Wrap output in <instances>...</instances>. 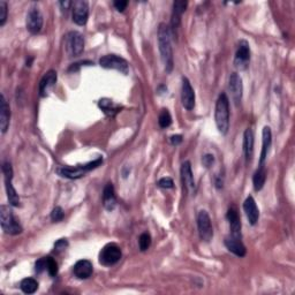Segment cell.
Wrapping results in <instances>:
<instances>
[{"label":"cell","mask_w":295,"mask_h":295,"mask_svg":"<svg viewBox=\"0 0 295 295\" xmlns=\"http://www.w3.org/2000/svg\"><path fill=\"white\" fill-rule=\"evenodd\" d=\"M181 102L188 111H192L195 107V91L189 80L185 77L182 78V86H181Z\"/></svg>","instance_id":"obj_12"},{"label":"cell","mask_w":295,"mask_h":295,"mask_svg":"<svg viewBox=\"0 0 295 295\" xmlns=\"http://www.w3.org/2000/svg\"><path fill=\"white\" fill-rule=\"evenodd\" d=\"M92 271H94V267H92L90 261L88 260L78 261L73 268L74 276L79 279H88V278L91 277Z\"/></svg>","instance_id":"obj_20"},{"label":"cell","mask_w":295,"mask_h":295,"mask_svg":"<svg viewBox=\"0 0 295 295\" xmlns=\"http://www.w3.org/2000/svg\"><path fill=\"white\" fill-rule=\"evenodd\" d=\"M43 22L44 20L41 11L37 7H31L27 14V30L32 35H36L43 28Z\"/></svg>","instance_id":"obj_11"},{"label":"cell","mask_w":295,"mask_h":295,"mask_svg":"<svg viewBox=\"0 0 295 295\" xmlns=\"http://www.w3.org/2000/svg\"><path fill=\"white\" fill-rule=\"evenodd\" d=\"M214 183H216V187L218 189H220V188H223V183H224V181H223V179L220 178V176H217L216 181H214Z\"/></svg>","instance_id":"obj_41"},{"label":"cell","mask_w":295,"mask_h":295,"mask_svg":"<svg viewBox=\"0 0 295 295\" xmlns=\"http://www.w3.org/2000/svg\"><path fill=\"white\" fill-rule=\"evenodd\" d=\"M113 5H115L116 10L118 12H124L128 5V2H125V0H118V2L113 3Z\"/></svg>","instance_id":"obj_38"},{"label":"cell","mask_w":295,"mask_h":295,"mask_svg":"<svg viewBox=\"0 0 295 295\" xmlns=\"http://www.w3.org/2000/svg\"><path fill=\"white\" fill-rule=\"evenodd\" d=\"M11 119V108L8 105L5 96L2 95V102H0V129L2 133L5 134L10 127Z\"/></svg>","instance_id":"obj_23"},{"label":"cell","mask_w":295,"mask_h":295,"mask_svg":"<svg viewBox=\"0 0 295 295\" xmlns=\"http://www.w3.org/2000/svg\"><path fill=\"white\" fill-rule=\"evenodd\" d=\"M250 61V46L248 44L247 41H240L237 52H235L234 58V65L237 68L244 70L249 66Z\"/></svg>","instance_id":"obj_10"},{"label":"cell","mask_w":295,"mask_h":295,"mask_svg":"<svg viewBox=\"0 0 295 295\" xmlns=\"http://www.w3.org/2000/svg\"><path fill=\"white\" fill-rule=\"evenodd\" d=\"M70 6H73V3L68 2V0H65V2H60V7L64 12H67L70 8Z\"/></svg>","instance_id":"obj_40"},{"label":"cell","mask_w":295,"mask_h":295,"mask_svg":"<svg viewBox=\"0 0 295 295\" xmlns=\"http://www.w3.org/2000/svg\"><path fill=\"white\" fill-rule=\"evenodd\" d=\"M180 172H181V180H182L185 188H186L188 192L195 191V180H194L191 162H188V161L183 162L182 165H181Z\"/></svg>","instance_id":"obj_21"},{"label":"cell","mask_w":295,"mask_h":295,"mask_svg":"<svg viewBox=\"0 0 295 295\" xmlns=\"http://www.w3.org/2000/svg\"><path fill=\"white\" fill-rule=\"evenodd\" d=\"M67 247H68V241H67L66 239H60L54 243V251L59 254V252L65 251L67 249Z\"/></svg>","instance_id":"obj_34"},{"label":"cell","mask_w":295,"mask_h":295,"mask_svg":"<svg viewBox=\"0 0 295 295\" xmlns=\"http://www.w3.org/2000/svg\"><path fill=\"white\" fill-rule=\"evenodd\" d=\"M2 170L4 173V179H5L7 199L10 201V204L13 206H19L21 202L19 194L13 187V183H12V180H13V167H12V164L10 162H5L3 164Z\"/></svg>","instance_id":"obj_5"},{"label":"cell","mask_w":295,"mask_h":295,"mask_svg":"<svg viewBox=\"0 0 295 295\" xmlns=\"http://www.w3.org/2000/svg\"><path fill=\"white\" fill-rule=\"evenodd\" d=\"M172 32L171 28L166 23H161L158 28V45L159 52L164 64L166 73H171L173 70L174 61H173V49H172L171 42Z\"/></svg>","instance_id":"obj_1"},{"label":"cell","mask_w":295,"mask_h":295,"mask_svg":"<svg viewBox=\"0 0 295 295\" xmlns=\"http://www.w3.org/2000/svg\"><path fill=\"white\" fill-rule=\"evenodd\" d=\"M66 49L70 57L81 56L84 51V39L79 31H69L66 35Z\"/></svg>","instance_id":"obj_9"},{"label":"cell","mask_w":295,"mask_h":295,"mask_svg":"<svg viewBox=\"0 0 295 295\" xmlns=\"http://www.w3.org/2000/svg\"><path fill=\"white\" fill-rule=\"evenodd\" d=\"M225 246L232 254H234L238 257H244L247 254V249L244 247V244L241 241V238L234 237V235H229L225 238Z\"/></svg>","instance_id":"obj_16"},{"label":"cell","mask_w":295,"mask_h":295,"mask_svg":"<svg viewBox=\"0 0 295 295\" xmlns=\"http://www.w3.org/2000/svg\"><path fill=\"white\" fill-rule=\"evenodd\" d=\"M45 262H46V271L49 272V275L51 277H56L58 275V263L56 262V260L51 256H46Z\"/></svg>","instance_id":"obj_30"},{"label":"cell","mask_w":295,"mask_h":295,"mask_svg":"<svg viewBox=\"0 0 295 295\" xmlns=\"http://www.w3.org/2000/svg\"><path fill=\"white\" fill-rule=\"evenodd\" d=\"M214 121L219 133L226 135L230 129V99L225 92L219 95L216 108H214Z\"/></svg>","instance_id":"obj_2"},{"label":"cell","mask_w":295,"mask_h":295,"mask_svg":"<svg viewBox=\"0 0 295 295\" xmlns=\"http://www.w3.org/2000/svg\"><path fill=\"white\" fill-rule=\"evenodd\" d=\"M188 6V3L185 2V0H176L173 3V10H172V15H171V29L172 30H176L180 27L181 23V18H182V14L186 11V8Z\"/></svg>","instance_id":"obj_18"},{"label":"cell","mask_w":295,"mask_h":295,"mask_svg":"<svg viewBox=\"0 0 295 295\" xmlns=\"http://www.w3.org/2000/svg\"><path fill=\"white\" fill-rule=\"evenodd\" d=\"M65 217V212H64V210H62L60 206H56L52 210V212H51V219L54 222V223H58V222H60L64 219Z\"/></svg>","instance_id":"obj_33"},{"label":"cell","mask_w":295,"mask_h":295,"mask_svg":"<svg viewBox=\"0 0 295 295\" xmlns=\"http://www.w3.org/2000/svg\"><path fill=\"white\" fill-rule=\"evenodd\" d=\"M102 164H103V157H98L97 159H95V161L84 164V165H78L74 167L60 166L57 168V173L60 176H62V178L80 179L86 175L88 172L95 170V168L100 166Z\"/></svg>","instance_id":"obj_3"},{"label":"cell","mask_w":295,"mask_h":295,"mask_svg":"<svg viewBox=\"0 0 295 295\" xmlns=\"http://www.w3.org/2000/svg\"><path fill=\"white\" fill-rule=\"evenodd\" d=\"M265 181H267V171H265V167L259 166L254 176H252V183H254V189L256 192L262 191Z\"/></svg>","instance_id":"obj_27"},{"label":"cell","mask_w":295,"mask_h":295,"mask_svg":"<svg viewBox=\"0 0 295 295\" xmlns=\"http://www.w3.org/2000/svg\"><path fill=\"white\" fill-rule=\"evenodd\" d=\"M20 288L23 293L26 294H33L39 289V282L33 278H26L20 282Z\"/></svg>","instance_id":"obj_28"},{"label":"cell","mask_w":295,"mask_h":295,"mask_svg":"<svg viewBox=\"0 0 295 295\" xmlns=\"http://www.w3.org/2000/svg\"><path fill=\"white\" fill-rule=\"evenodd\" d=\"M98 106L99 108L102 109V111L106 115L107 117H116L118 113L120 112V109L122 108V106H120L119 104H116L113 100L108 99V98H103L100 99L98 102Z\"/></svg>","instance_id":"obj_26"},{"label":"cell","mask_w":295,"mask_h":295,"mask_svg":"<svg viewBox=\"0 0 295 295\" xmlns=\"http://www.w3.org/2000/svg\"><path fill=\"white\" fill-rule=\"evenodd\" d=\"M254 133L250 128H247L246 132L243 134V153L244 157H246L247 163L251 162L252 156H254Z\"/></svg>","instance_id":"obj_25"},{"label":"cell","mask_w":295,"mask_h":295,"mask_svg":"<svg viewBox=\"0 0 295 295\" xmlns=\"http://www.w3.org/2000/svg\"><path fill=\"white\" fill-rule=\"evenodd\" d=\"M158 124L162 128L170 127L172 124V117H171V113L168 112V109H165V108L162 109V112L159 113V117H158Z\"/></svg>","instance_id":"obj_29"},{"label":"cell","mask_w":295,"mask_h":295,"mask_svg":"<svg viewBox=\"0 0 295 295\" xmlns=\"http://www.w3.org/2000/svg\"><path fill=\"white\" fill-rule=\"evenodd\" d=\"M197 229L202 241L210 242L213 238V229L211 224V218L209 213L202 210L197 214Z\"/></svg>","instance_id":"obj_8"},{"label":"cell","mask_w":295,"mask_h":295,"mask_svg":"<svg viewBox=\"0 0 295 295\" xmlns=\"http://www.w3.org/2000/svg\"><path fill=\"white\" fill-rule=\"evenodd\" d=\"M58 80V75L56 70H49L44 74V77L42 78L40 82V95L41 97H48L50 91L53 89V87L56 86Z\"/></svg>","instance_id":"obj_15"},{"label":"cell","mask_w":295,"mask_h":295,"mask_svg":"<svg viewBox=\"0 0 295 295\" xmlns=\"http://www.w3.org/2000/svg\"><path fill=\"white\" fill-rule=\"evenodd\" d=\"M262 151H261V157H260V166H264L265 161H267L270 148H271L272 144V133H271V128L265 126L263 128V133H262Z\"/></svg>","instance_id":"obj_22"},{"label":"cell","mask_w":295,"mask_h":295,"mask_svg":"<svg viewBox=\"0 0 295 295\" xmlns=\"http://www.w3.org/2000/svg\"><path fill=\"white\" fill-rule=\"evenodd\" d=\"M122 257L120 247L116 243H107L99 252V263L104 267H112L117 264Z\"/></svg>","instance_id":"obj_7"},{"label":"cell","mask_w":295,"mask_h":295,"mask_svg":"<svg viewBox=\"0 0 295 295\" xmlns=\"http://www.w3.org/2000/svg\"><path fill=\"white\" fill-rule=\"evenodd\" d=\"M243 210L246 213L248 222L250 225H256L260 219V210L257 208V204L252 196H248L243 203Z\"/></svg>","instance_id":"obj_19"},{"label":"cell","mask_w":295,"mask_h":295,"mask_svg":"<svg viewBox=\"0 0 295 295\" xmlns=\"http://www.w3.org/2000/svg\"><path fill=\"white\" fill-rule=\"evenodd\" d=\"M170 141L173 145H179L180 143L182 142V136H181V135H173V136H171Z\"/></svg>","instance_id":"obj_39"},{"label":"cell","mask_w":295,"mask_h":295,"mask_svg":"<svg viewBox=\"0 0 295 295\" xmlns=\"http://www.w3.org/2000/svg\"><path fill=\"white\" fill-rule=\"evenodd\" d=\"M103 205L107 211H113L117 205V197L115 187L112 182H107L106 186L104 187L103 191Z\"/></svg>","instance_id":"obj_24"},{"label":"cell","mask_w":295,"mask_h":295,"mask_svg":"<svg viewBox=\"0 0 295 295\" xmlns=\"http://www.w3.org/2000/svg\"><path fill=\"white\" fill-rule=\"evenodd\" d=\"M89 18V6L87 2L79 0L73 3V21L78 26H86Z\"/></svg>","instance_id":"obj_13"},{"label":"cell","mask_w":295,"mask_h":295,"mask_svg":"<svg viewBox=\"0 0 295 295\" xmlns=\"http://www.w3.org/2000/svg\"><path fill=\"white\" fill-rule=\"evenodd\" d=\"M202 163H203V165L206 168L211 167L214 164V156L211 154H206L205 156H203V158H202Z\"/></svg>","instance_id":"obj_37"},{"label":"cell","mask_w":295,"mask_h":295,"mask_svg":"<svg viewBox=\"0 0 295 295\" xmlns=\"http://www.w3.org/2000/svg\"><path fill=\"white\" fill-rule=\"evenodd\" d=\"M229 88H230V91H231V95H232V99H233L234 104L238 106V105L241 103L242 92H243L242 79L238 73H232L230 75Z\"/></svg>","instance_id":"obj_14"},{"label":"cell","mask_w":295,"mask_h":295,"mask_svg":"<svg viewBox=\"0 0 295 295\" xmlns=\"http://www.w3.org/2000/svg\"><path fill=\"white\" fill-rule=\"evenodd\" d=\"M151 246V235L149 233H142L138 238V247H140L141 251H145Z\"/></svg>","instance_id":"obj_31"},{"label":"cell","mask_w":295,"mask_h":295,"mask_svg":"<svg viewBox=\"0 0 295 295\" xmlns=\"http://www.w3.org/2000/svg\"><path fill=\"white\" fill-rule=\"evenodd\" d=\"M99 65L105 69H115L124 75L129 73V64L127 60L117 54H106L102 57L99 59Z\"/></svg>","instance_id":"obj_6"},{"label":"cell","mask_w":295,"mask_h":295,"mask_svg":"<svg viewBox=\"0 0 295 295\" xmlns=\"http://www.w3.org/2000/svg\"><path fill=\"white\" fill-rule=\"evenodd\" d=\"M7 14H8L7 3L2 0V2H0V27L5 26L7 21Z\"/></svg>","instance_id":"obj_32"},{"label":"cell","mask_w":295,"mask_h":295,"mask_svg":"<svg viewBox=\"0 0 295 295\" xmlns=\"http://www.w3.org/2000/svg\"><path fill=\"white\" fill-rule=\"evenodd\" d=\"M158 187L164 188V189H171L174 187V182L171 178H162L158 181Z\"/></svg>","instance_id":"obj_35"},{"label":"cell","mask_w":295,"mask_h":295,"mask_svg":"<svg viewBox=\"0 0 295 295\" xmlns=\"http://www.w3.org/2000/svg\"><path fill=\"white\" fill-rule=\"evenodd\" d=\"M226 218H227V220H229L231 235L241 238V219H240L237 208L231 206V208L229 209V211H227L226 213Z\"/></svg>","instance_id":"obj_17"},{"label":"cell","mask_w":295,"mask_h":295,"mask_svg":"<svg viewBox=\"0 0 295 295\" xmlns=\"http://www.w3.org/2000/svg\"><path fill=\"white\" fill-rule=\"evenodd\" d=\"M0 224H2L3 231L10 235H18L23 231L18 219L14 217L13 211L10 209V206L5 204L0 206Z\"/></svg>","instance_id":"obj_4"},{"label":"cell","mask_w":295,"mask_h":295,"mask_svg":"<svg viewBox=\"0 0 295 295\" xmlns=\"http://www.w3.org/2000/svg\"><path fill=\"white\" fill-rule=\"evenodd\" d=\"M46 270V262H45V257H42L39 261H37L36 264H35V271L36 273H39L41 275L42 272L45 271Z\"/></svg>","instance_id":"obj_36"}]
</instances>
